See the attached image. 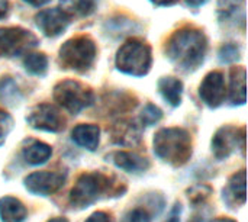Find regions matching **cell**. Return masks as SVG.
Returning a JSON list of instances; mask_svg holds the SVG:
<instances>
[{
    "label": "cell",
    "mask_w": 248,
    "mask_h": 222,
    "mask_svg": "<svg viewBox=\"0 0 248 222\" xmlns=\"http://www.w3.org/2000/svg\"><path fill=\"white\" fill-rule=\"evenodd\" d=\"M208 39L205 33L196 28L185 26L174 32L167 44V55L183 71L196 70L205 60Z\"/></svg>",
    "instance_id": "cell-1"
},
{
    "label": "cell",
    "mask_w": 248,
    "mask_h": 222,
    "mask_svg": "<svg viewBox=\"0 0 248 222\" xmlns=\"http://www.w3.org/2000/svg\"><path fill=\"white\" fill-rule=\"evenodd\" d=\"M154 153L173 166H183L192 156V137L183 128H163L154 137Z\"/></svg>",
    "instance_id": "cell-2"
},
{
    "label": "cell",
    "mask_w": 248,
    "mask_h": 222,
    "mask_svg": "<svg viewBox=\"0 0 248 222\" xmlns=\"http://www.w3.org/2000/svg\"><path fill=\"white\" fill-rule=\"evenodd\" d=\"M151 48L138 39L126 41L119 48L116 55L118 70L135 77L145 76L151 68Z\"/></svg>",
    "instance_id": "cell-3"
},
{
    "label": "cell",
    "mask_w": 248,
    "mask_h": 222,
    "mask_svg": "<svg viewBox=\"0 0 248 222\" xmlns=\"http://www.w3.org/2000/svg\"><path fill=\"white\" fill-rule=\"evenodd\" d=\"M96 52V44L90 36H76L60 48V61L65 68L83 73L93 65Z\"/></svg>",
    "instance_id": "cell-4"
},
{
    "label": "cell",
    "mask_w": 248,
    "mask_h": 222,
    "mask_svg": "<svg viewBox=\"0 0 248 222\" xmlns=\"http://www.w3.org/2000/svg\"><path fill=\"white\" fill-rule=\"evenodd\" d=\"M109 188V177L102 173L81 174L70 193V204L77 209L87 208L108 193Z\"/></svg>",
    "instance_id": "cell-5"
},
{
    "label": "cell",
    "mask_w": 248,
    "mask_h": 222,
    "mask_svg": "<svg viewBox=\"0 0 248 222\" xmlns=\"http://www.w3.org/2000/svg\"><path fill=\"white\" fill-rule=\"evenodd\" d=\"M54 99L70 113H80L94 102L93 92L76 80L60 81L54 87Z\"/></svg>",
    "instance_id": "cell-6"
},
{
    "label": "cell",
    "mask_w": 248,
    "mask_h": 222,
    "mask_svg": "<svg viewBox=\"0 0 248 222\" xmlns=\"http://www.w3.org/2000/svg\"><path fill=\"white\" fill-rule=\"evenodd\" d=\"M38 45V38L20 26L0 28V54L4 57H17L26 54Z\"/></svg>",
    "instance_id": "cell-7"
},
{
    "label": "cell",
    "mask_w": 248,
    "mask_h": 222,
    "mask_svg": "<svg viewBox=\"0 0 248 222\" xmlns=\"http://www.w3.org/2000/svg\"><path fill=\"white\" fill-rule=\"evenodd\" d=\"M26 121L32 128L46 132H60L65 127V119L62 118V113L55 106L48 103L33 106L29 111Z\"/></svg>",
    "instance_id": "cell-8"
},
{
    "label": "cell",
    "mask_w": 248,
    "mask_h": 222,
    "mask_svg": "<svg viewBox=\"0 0 248 222\" xmlns=\"http://www.w3.org/2000/svg\"><path fill=\"white\" fill-rule=\"evenodd\" d=\"M240 143L244 148L246 147V129L244 128L238 131L234 127H222L221 129H218V132L212 138V151L217 159L224 160L234 153V150L238 147Z\"/></svg>",
    "instance_id": "cell-9"
},
{
    "label": "cell",
    "mask_w": 248,
    "mask_h": 222,
    "mask_svg": "<svg viewBox=\"0 0 248 222\" xmlns=\"http://www.w3.org/2000/svg\"><path fill=\"white\" fill-rule=\"evenodd\" d=\"M35 20L38 28L42 31V33L49 38H55L61 35L71 23V17L58 7L41 10L35 16Z\"/></svg>",
    "instance_id": "cell-10"
},
{
    "label": "cell",
    "mask_w": 248,
    "mask_h": 222,
    "mask_svg": "<svg viewBox=\"0 0 248 222\" xmlns=\"http://www.w3.org/2000/svg\"><path fill=\"white\" fill-rule=\"evenodd\" d=\"M64 176L60 173L36 172L25 179V188L33 195L48 196L60 190L61 186L64 185Z\"/></svg>",
    "instance_id": "cell-11"
},
{
    "label": "cell",
    "mask_w": 248,
    "mask_h": 222,
    "mask_svg": "<svg viewBox=\"0 0 248 222\" xmlns=\"http://www.w3.org/2000/svg\"><path fill=\"white\" fill-rule=\"evenodd\" d=\"M199 95L202 100L212 109L221 106L227 97V87H225V79L222 73L219 71H212L209 73L199 89Z\"/></svg>",
    "instance_id": "cell-12"
},
{
    "label": "cell",
    "mask_w": 248,
    "mask_h": 222,
    "mask_svg": "<svg viewBox=\"0 0 248 222\" xmlns=\"http://www.w3.org/2000/svg\"><path fill=\"white\" fill-rule=\"evenodd\" d=\"M99 135H100V129L96 125H78L71 132L73 141L77 145H80L89 151H94L97 148Z\"/></svg>",
    "instance_id": "cell-13"
},
{
    "label": "cell",
    "mask_w": 248,
    "mask_h": 222,
    "mask_svg": "<svg viewBox=\"0 0 248 222\" xmlns=\"http://www.w3.org/2000/svg\"><path fill=\"white\" fill-rule=\"evenodd\" d=\"M246 193V170H241L230 179L228 188L224 190V199L230 205H244Z\"/></svg>",
    "instance_id": "cell-14"
},
{
    "label": "cell",
    "mask_w": 248,
    "mask_h": 222,
    "mask_svg": "<svg viewBox=\"0 0 248 222\" xmlns=\"http://www.w3.org/2000/svg\"><path fill=\"white\" fill-rule=\"evenodd\" d=\"M26 215L28 211L19 199L12 196L0 199V218L3 222H23Z\"/></svg>",
    "instance_id": "cell-15"
},
{
    "label": "cell",
    "mask_w": 248,
    "mask_h": 222,
    "mask_svg": "<svg viewBox=\"0 0 248 222\" xmlns=\"http://www.w3.org/2000/svg\"><path fill=\"white\" fill-rule=\"evenodd\" d=\"M112 159H113V163L116 164V167H119L125 172H129V173H141L150 167V163L145 159H142L134 153L119 151V153H115Z\"/></svg>",
    "instance_id": "cell-16"
},
{
    "label": "cell",
    "mask_w": 248,
    "mask_h": 222,
    "mask_svg": "<svg viewBox=\"0 0 248 222\" xmlns=\"http://www.w3.org/2000/svg\"><path fill=\"white\" fill-rule=\"evenodd\" d=\"M158 92L171 106H179L182 102L183 83L174 77H163L158 81Z\"/></svg>",
    "instance_id": "cell-17"
},
{
    "label": "cell",
    "mask_w": 248,
    "mask_h": 222,
    "mask_svg": "<svg viewBox=\"0 0 248 222\" xmlns=\"http://www.w3.org/2000/svg\"><path fill=\"white\" fill-rule=\"evenodd\" d=\"M246 68L234 67L231 70V86H230V99L232 105L246 103Z\"/></svg>",
    "instance_id": "cell-18"
},
{
    "label": "cell",
    "mask_w": 248,
    "mask_h": 222,
    "mask_svg": "<svg viewBox=\"0 0 248 222\" xmlns=\"http://www.w3.org/2000/svg\"><path fill=\"white\" fill-rule=\"evenodd\" d=\"M52 150L48 144L45 143H39V141H33L31 145H28L23 150V159L28 164L32 166H38V164H44L46 163V160L51 157Z\"/></svg>",
    "instance_id": "cell-19"
},
{
    "label": "cell",
    "mask_w": 248,
    "mask_h": 222,
    "mask_svg": "<svg viewBox=\"0 0 248 222\" xmlns=\"http://www.w3.org/2000/svg\"><path fill=\"white\" fill-rule=\"evenodd\" d=\"M61 10L71 16H89L94 12V0H60Z\"/></svg>",
    "instance_id": "cell-20"
},
{
    "label": "cell",
    "mask_w": 248,
    "mask_h": 222,
    "mask_svg": "<svg viewBox=\"0 0 248 222\" xmlns=\"http://www.w3.org/2000/svg\"><path fill=\"white\" fill-rule=\"evenodd\" d=\"M23 65L33 76H44L48 70V58L42 52H31L26 55Z\"/></svg>",
    "instance_id": "cell-21"
},
{
    "label": "cell",
    "mask_w": 248,
    "mask_h": 222,
    "mask_svg": "<svg viewBox=\"0 0 248 222\" xmlns=\"http://www.w3.org/2000/svg\"><path fill=\"white\" fill-rule=\"evenodd\" d=\"M218 13L221 20H230L238 13L244 15V0H219Z\"/></svg>",
    "instance_id": "cell-22"
},
{
    "label": "cell",
    "mask_w": 248,
    "mask_h": 222,
    "mask_svg": "<svg viewBox=\"0 0 248 222\" xmlns=\"http://www.w3.org/2000/svg\"><path fill=\"white\" fill-rule=\"evenodd\" d=\"M0 100L6 105L15 106L20 102V92L12 79H4L0 83Z\"/></svg>",
    "instance_id": "cell-23"
},
{
    "label": "cell",
    "mask_w": 248,
    "mask_h": 222,
    "mask_svg": "<svg viewBox=\"0 0 248 222\" xmlns=\"http://www.w3.org/2000/svg\"><path fill=\"white\" fill-rule=\"evenodd\" d=\"M113 135L118 137V138H115V141L119 143V144H124V145L134 144L135 141L140 140V132L134 127V124L132 125H129V124L128 125H125V124L118 125L115 132H113Z\"/></svg>",
    "instance_id": "cell-24"
},
{
    "label": "cell",
    "mask_w": 248,
    "mask_h": 222,
    "mask_svg": "<svg viewBox=\"0 0 248 222\" xmlns=\"http://www.w3.org/2000/svg\"><path fill=\"white\" fill-rule=\"evenodd\" d=\"M163 116V112L160 108H157L155 105H147L144 109H142V113H141V122L144 127H151L154 124H157Z\"/></svg>",
    "instance_id": "cell-25"
},
{
    "label": "cell",
    "mask_w": 248,
    "mask_h": 222,
    "mask_svg": "<svg viewBox=\"0 0 248 222\" xmlns=\"http://www.w3.org/2000/svg\"><path fill=\"white\" fill-rule=\"evenodd\" d=\"M240 58V48L234 44H227L219 51V60L222 63H234Z\"/></svg>",
    "instance_id": "cell-26"
},
{
    "label": "cell",
    "mask_w": 248,
    "mask_h": 222,
    "mask_svg": "<svg viewBox=\"0 0 248 222\" xmlns=\"http://www.w3.org/2000/svg\"><path fill=\"white\" fill-rule=\"evenodd\" d=\"M12 128H13L12 116L7 112L0 109V145L6 141V138H7L9 132L12 131Z\"/></svg>",
    "instance_id": "cell-27"
},
{
    "label": "cell",
    "mask_w": 248,
    "mask_h": 222,
    "mask_svg": "<svg viewBox=\"0 0 248 222\" xmlns=\"http://www.w3.org/2000/svg\"><path fill=\"white\" fill-rule=\"evenodd\" d=\"M125 222H151V218H150L147 211H144V209H134V211H131L126 215Z\"/></svg>",
    "instance_id": "cell-28"
},
{
    "label": "cell",
    "mask_w": 248,
    "mask_h": 222,
    "mask_svg": "<svg viewBox=\"0 0 248 222\" xmlns=\"http://www.w3.org/2000/svg\"><path fill=\"white\" fill-rule=\"evenodd\" d=\"M86 222H110V218L105 212H94L86 220Z\"/></svg>",
    "instance_id": "cell-29"
},
{
    "label": "cell",
    "mask_w": 248,
    "mask_h": 222,
    "mask_svg": "<svg viewBox=\"0 0 248 222\" xmlns=\"http://www.w3.org/2000/svg\"><path fill=\"white\" fill-rule=\"evenodd\" d=\"M180 212H182V206H180V204H176L169 220L166 222H180Z\"/></svg>",
    "instance_id": "cell-30"
},
{
    "label": "cell",
    "mask_w": 248,
    "mask_h": 222,
    "mask_svg": "<svg viewBox=\"0 0 248 222\" xmlns=\"http://www.w3.org/2000/svg\"><path fill=\"white\" fill-rule=\"evenodd\" d=\"M9 9V1L7 0H0V19L6 16Z\"/></svg>",
    "instance_id": "cell-31"
},
{
    "label": "cell",
    "mask_w": 248,
    "mask_h": 222,
    "mask_svg": "<svg viewBox=\"0 0 248 222\" xmlns=\"http://www.w3.org/2000/svg\"><path fill=\"white\" fill-rule=\"evenodd\" d=\"M23 1H26V3H28V4H31V6L39 7V6H44V4H46L49 0H23Z\"/></svg>",
    "instance_id": "cell-32"
},
{
    "label": "cell",
    "mask_w": 248,
    "mask_h": 222,
    "mask_svg": "<svg viewBox=\"0 0 248 222\" xmlns=\"http://www.w3.org/2000/svg\"><path fill=\"white\" fill-rule=\"evenodd\" d=\"M206 1L208 0H186L187 6H190V7H199V6L205 4Z\"/></svg>",
    "instance_id": "cell-33"
},
{
    "label": "cell",
    "mask_w": 248,
    "mask_h": 222,
    "mask_svg": "<svg viewBox=\"0 0 248 222\" xmlns=\"http://www.w3.org/2000/svg\"><path fill=\"white\" fill-rule=\"evenodd\" d=\"M150 1H153V3L157 4V6H170V4H173L176 0H150Z\"/></svg>",
    "instance_id": "cell-34"
},
{
    "label": "cell",
    "mask_w": 248,
    "mask_h": 222,
    "mask_svg": "<svg viewBox=\"0 0 248 222\" xmlns=\"http://www.w3.org/2000/svg\"><path fill=\"white\" fill-rule=\"evenodd\" d=\"M48 222H68L65 218H52V220H49Z\"/></svg>",
    "instance_id": "cell-35"
},
{
    "label": "cell",
    "mask_w": 248,
    "mask_h": 222,
    "mask_svg": "<svg viewBox=\"0 0 248 222\" xmlns=\"http://www.w3.org/2000/svg\"><path fill=\"white\" fill-rule=\"evenodd\" d=\"M212 222H235V221L228 220V218H218V220H215V221H212Z\"/></svg>",
    "instance_id": "cell-36"
}]
</instances>
